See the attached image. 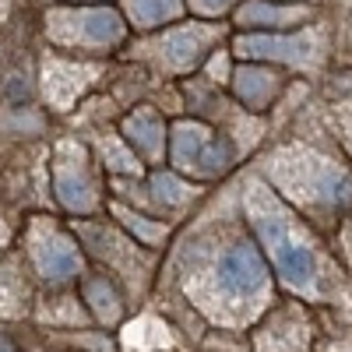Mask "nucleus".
Returning a JSON list of instances; mask_svg holds the SVG:
<instances>
[{"instance_id": "f257e3e1", "label": "nucleus", "mask_w": 352, "mask_h": 352, "mask_svg": "<svg viewBox=\"0 0 352 352\" xmlns=\"http://www.w3.org/2000/svg\"><path fill=\"white\" fill-rule=\"evenodd\" d=\"M250 215H254L257 236L268 243V250L275 257V268H278L282 282L292 285V289H300V292H310L314 282H317V257H314V250L307 243H300V240H292L285 215L275 208V201L268 194H254L250 197Z\"/></svg>"}, {"instance_id": "f03ea898", "label": "nucleus", "mask_w": 352, "mask_h": 352, "mask_svg": "<svg viewBox=\"0 0 352 352\" xmlns=\"http://www.w3.org/2000/svg\"><path fill=\"white\" fill-rule=\"evenodd\" d=\"M275 176H278V184L303 194L307 201H335V204H349L352 201V176L345 169H335L324 159L310 155V152H285V155H278Z\"/></svg>"}, {"instance_id": "7ed1b4c3", "label": "nucleus", "mask_w": 352, "mask_h": 352, "mask_svg": "<svg viewBox=\"0 0 352 352\" xmlns=\"http://www.w3.org/2000/svg\"><path fill=\"white\" fill-rule=\"evenodd\" d=\"M232 148L229 141L212 134L201 124H180L173 131V162L176 169L194 173V176H219L229 169Z\"/></svg>"}, {"instance_id": "20e7f679", "label": "nucleus", "mask_w": 352, "mask_h": 352, "mask_svg": "<svg viewBox=\"0 0 352 352\" xmlns=\"http://www.w3.org/2000/svg\"><path fill=\"white\" fill-rule=\"evenodd\" d=\"M50 36L64 46H113L124 36V21L116 11H53Z\"/></svg>"}, {"instance_id": "39448f33", "label": "nucleus", "mask_w": 352, "mask_h": 352, "mask_svg": "<svg viewBox=\"0 0 352 352\" xmlns=\"http://www.w3.org/2000/svg\"><path fill=\"white\" fill-rule=\"evenodd\" d=\"M215 278H219V289L229 300H250V296H257V292H264V285H268L264 261L250 243L229 247L215 264Z\"/></svg>"}, {"instance_id": "423d86ee", "label": "nucleus", "mask_w": 352, "mask_h": 352, "mask_svg": "<svg viewBox=\"0 0 352 352\" xmlns=\"http://www.w3.org/2000/svg\"><path fill=\"white\" fill-rule=\"evenodd\" d=\"M212 39H215V28H208V25H180V28H169L155 50H159V60L166 67L187 71L204 56Z\"/></svg>"}, {"instance_id": "0eeeda50", "label": "nucleus", "mask_w": 352, "mask_h": 352, "mask_svg": "<svg viewBox=\"0 0 352 352\" xmlns=\"http://www.w3.org/2000/svg\"><path fill=\"white\" fill-rule=\"evenodd\" d=\"M236 50L243 56H257V60H285V64H307L314 60V36H243L236 39Z\"/></svg>"}, {"instance_id": "6e6552de", "label": "nucleus", "mask_w": 352, "mask_h": 352, "mask_svg": "<svg viewBox=\"0 0 352 352\" xmlns=\"http://www.w3.org/2000/svg\"><path fill=\"white\" fill-rule=\"evenodd\" d=\"M232 92L247 109H264L278 92V74L268 67H240L232 74Z\"/></svg>"}, {"instance_id": "1a4fd4ad", "label": "nucleus", "mask_w": 352, "mask_h": 352, "mask_svg": "<svg viewBox=\"0 0 352 352\" xmlns=\"http://www.w3.org/2000/svg\"><path fill=\"white\" fill-rule=\"evenodd\" d=\"M124 138L134 144L144 159H159L162 155L166 131H162V120H159L152 109H138V113H131L127 120H124Z\"/></svg>"}, {"instance_id": "9d476101", "label": "nucleus", "mask_w": 352, "mask_h": 352, "mask_svg": "<svg viewBox=\"0 0 352 352\" xmlns=\"http://www.w3.org/2000/svg\"><path fill=\"white\" fill-rule=\"evenodd\" d=\"M56 194H60V201L67 204L71 212H88L96 204V194H92L88 176L78 166H67V162L56 166Z\"/></svg>"}, {"instance_id": "9b49d317", "label": "nucleus", "mask_w": 352, "mask_h": 352, "mask_svg": "<svg viewBox=\"0 0 352 352\" xmlns=\"http://www.w3.org/2000/svg\"><path fill=\"white\" fill-rule=\"evenodd\" d=\"M303 18H307L303 8H272V4H261V0L240 8V14H236V21L243 28H289Z\"/></svg>"}, {"instance_id": "f8f14e48", "label": "nucleus", "mask_w": 352, "mask_h": 352, "mask_svg": "<svg viewBox=\"0 0 352 352\" xmlns=\"http://www.w3.org/2000/svg\"><path fill=\"white\" fill-rule=\"evenodd\" d=\"M36 257H39V272L46 278H71L78 272V250L67 240H60V236H50L39 247Z\"/></svg>"}, {"instance_id": "ddd939ff", "label": "nucleus", "mask_w": 352, "mask_h": 352, "mask_svg": "<svg viewBox=\"0 0 352 352\" xmlns=\"http://www.w3.org/2000/svg\"><path fill=\"white\" fill-rule=\"evenodd\" d=\"M180 4L184 0H127V11H131L138 28H152V25L169 21L176 11H180Z\"/></svg>"}, {"instance_id": "4468645a", "label": "nucleus", "mask_w": 352, "mask_h": 352, "mask_svg": "<svg viewBox=\"0 0 352 352\" xmlns=\"http://www.w3.org/2000/svg\"><path fill=\"white\" fill-rule=\"evenodd\" d=\"M85 300L92 303V310L102 317V320H116L120 317V300H116V292L106 278H88L85 282Z\"/></svg>"}, {"instance_id": "2eb2a0df", "label": "nucleus", "mask_w": 352, "mask_h": 352, "mask_svg": "<svg viewBox=\"0 0 352 352\" xmlns=\"http://www.w3.org/2000/svg\"><path fill=\"white\" fill-rule=\"evenodd\" d=\"M152 187H155V197L159 201H166V204H184L187 197H190V187H184L176 176H169V173H159L155 180H152Z\"/></svg>"}, {"instance_id": "dca6fc26", "label": "nucleus", "mask_w": 352, "mask_h": 352, "mask_svg": "<svg viewBox=\"0 0 352 352\" xmlns=\"http://www.w3.org/2000/svg\"><path fill=\"white\" fill-rule=\"evenodd\" d=\"M124 219H127V226L138 232V236H141V240H148V243H155V240L166 236V229H162V226H148L141 215H124Z\"/></svg>"}, {"instance_id": "f3484780", "label": "nucleus", "mask_w": 352, "mask_h": 352, "mask_svg": "<svg viewBox=\"0 0 352 352\" xmlns=\"http://www.w3.org/2000/svg\"><path fill=\"white\" fill-rule=\"evenodd\" d=\"M190 4V11L194 14H204V18H215V14H222L232 0H187Z\"/></svg>"}, {"instance_id": "a211bd4d", "label": "nucleus", "mask_w": 352, "mask_h": 352, "mask_svg": "<svg viewBox=\"0 0 352 352\" xmlns=\"http://www.w3.org/2000/svg\"><path fill=\"white\" fill-rule=\"evenodd\" d=\"M349 39H352V25H349Z\"/></svg>"}, {"instance_id": "6ab92c4d", "label": "nucleus", "mask_w": 352, "mask_h": 352, "mask_svg": "<svg viewBox=\"0 0 352 352\" xmlns=\"http://www.w3.org/2000/svg\"><path fill=\"white\" fill-rule=\"evenodd\" d=\"M0 352H8V349H0Z\"/></svg>"}]
</instances>
